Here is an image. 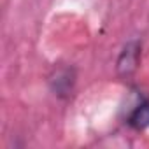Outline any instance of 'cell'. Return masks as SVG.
Returning a JSON list of instances; mask_svg holds the SVG:
<instances>
[{"instance_id":"cell-1","label":"cell","mask_w":149,"mask_h":149,"mask_svg":"<svg viewBox=\"0 0 149 149\" xmlns=\"http://www.w3.org/2000/svg\"><path fill=\"white\" fill-rule=\"evenodd\" d=\"M140 51H142V46L139 40H130L123 51L119 53L118 56V61H116V72L118 76L121 77H130L137 72L139 68V61H140Z\"/></svg>"},{"instance_id":"cell-2","label":"cell","mask_w":149,"mask_h":149,"mask_svg":"<svg viewBox=\"0 0 149 149\" xmlns=\"http://www.w3.org/2000/svg\"><path fill=\"white\" fill-rule=\"evenodd\" d=\"M74 84H76V70L72 67H61L54 70V74L49 77L51 91L58 98H68L74 90Z\"/></svg>"},{"instance_id":"cell-3","label":"cell","mask_w":149,"mask_h":149,"mask_svg":"<svg viewBox=\"0 0 149 149\" xmlns=\"http://www.w3.org/2000/svg\"><path fill=\"white\" fill-rule=\"evenodd\" d=\"M128 125L135 130H146L149 126V98L142 100L130 114Z\"/></svg>"}]
</instances>
